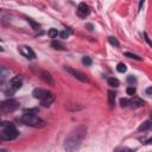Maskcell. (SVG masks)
<instances>
[{"label":"cell","instance_id":"1","mask_svg":"<svg viewBox=\"0 0 152 152\" xmlns=\"http://www.w3.org/2000/svg\"><path fill=\"white\" fill-rule=\"evenodd\" d=\"M86 134H87V127L86 126H77L66 137V139L64 141V148L68 151H74L76 148H78L81 142L86 138Z\"/></svg>","mask_w":152,"mask_h":152},{"label":"cell","instance_id":"2","mask_svg":"<svg viewBox=\"0 0 152 152\" xmlns=\"http://www.w3.org/2000/svg\"><path fill=\"white\" fill-rule=\"evenodd\" d=\"M18 137V131L11 122H2L0 125V139L1 140H13Z\"/></svg>","mask_w":152,"mask_h":152},{"label":"cell","instance_id":"3","mask_svg":"<svg viewBox=\"0 0 152 152\" xmlns=\"http://www.w3.org/2000/svg\"><path fill=\"white\" fill-rule=\"evenodd\" d=\"M21 121L27 125V126H31V127H34V128H40V127H44L45 126V121L40 118H38L37 115L32 114V113H25L23 116H21Z\"/></svg>","mask_w":152,"mask_h":152},{"label":"cell","instance_id":"4","mask_svg":"<svg viewBox=\"0 0 152 152\" xmlns=\"http://www.w3.org/2000/svg\"><path fill=\"white\" fill-rule=\"evenodd\" d=\"M21 84H23V80L20 76H14L13 78H11L10 81V84H8V88L6 90V94L8 95H13L18 89L21 88Z\"/></svg>","mask_w":152,"mask_h":152},{"label":"cell","instance_id":"5","mask_svg":"<svg viewBox=\"0 0 152 152\" xmlns=\"http://www.w3.org/2000/svg\"><path fill=\"white\" fill-rule=\"evenodd\" d=\"M65 70H66L70 75H72L75 78L80 80L81 82H87V81H88L87 75H86V74H83V72H82V71H80V70H75V69H72V68H70V66H65Z\"/></svg>","mask_w":152,"mask_h":152},{"label":"cell","instance_id":"6","mask_svg":"<svg viewBox=\"0 0 152 152\" xmlns=\"http://www.w3.org/2000/svg\"><path fill=\"white\" fill-rule=\"evenodd\" d=\"M1 109L5 110V112H8V110H14L17 107H18V102L13 99H10V100H6L4 102H1Z\"/></svg>","mask_w":152,"mask_h":152},{"label":"cell","instance_id":"7","mask_svg":"<svg viewBox=\"0 0 152 152\" xmlns=\"http://www.w3.org/2000/svg\"><path fill=\"white\" fill-rule=\"evenodd\" d=\"M18 50H19V52L24 56V57H26V58H28V59H33L34 57H36V55H34V52H33V50L30 48V46H26V45H20L19 48H18Z\"/></svg>","mask_w":152,"mask_h":152},{"label":"cell","instance_id":"8","mask_svg":"<svg viewBox=\"0 0 152 152\" xmlns=\"http://www.w3.org/2000/svg\"><path fill=\"white\" fill-rule=\"evenodd\" d=\"M89 12H90V8H89V6H88L87 4L81 2V4L77 6V14H78V17H81V18H86V17L89 14Z\"/></svg>","mask_w":152,"mask_h":152},{"label":"cell","instance_id":"9","mask_svg":"<svg viewBox=\"0 0 152 152\" xmlns=\"http://www.w3.org/2000/svg\"><path fill=\"white\" fill-rule=\"evenodd\" d=\"M50 94V91L45 90V89H42V88H36L33 91H32V95L34 99H38V100H43L44 97H46L48 95Z\"/></svg>","mask_w":152,"mask_h":152},{"label":"cell","instance_id":"10","mask_svg":"<svg viewBox=\"0 0 152 152\" xmlns=\"http://www.w3.org/2000/svg\"><path fill=\"white\" fill-rule=\"evenodd\" d=\"M40 76H42V78H43L48 84H51V86L55 84V81H53V78H52V76H51L50 72H48V71H42V72H40Z\"/></svg>","mask_w":152,"mask_h":152},{"label":"cell","instance_id":"11","mask_svg":"<svg viewBox=\"0 0 152 152\" xmlns=\"http://www.w3.org/2000/svg\"><path fill=\"white\" fill-rule=\"evenodd\" d=\"M53 100H55V96H53V94H52V93H50V94H49L46 97H44L40 102H42V104H43L44 107H49V106L53 102Z\"/></svg>","mask_w":152,"mask_h":152},{"label":"cell","instance_id":"12","mask_svg":"<svg viewBox=\"0 0 152 152\" xmlns=\"http://www.w3.org/2000/svg\"><path fill=\"white\" fill-rule=\"evenodd\" d=\"M152 127V122L151 121H144L139 127H138V131L139 132H145L147 129H150Z\"/></svg>","mask_w":152,"mask_h":152},{"label":"cell","instance_id":"13","mask_svg":"<svg viewBox=\"0 0 152 152\" xmlns=\"http://www.w3.org/2000/svg\"><path fill=\"white\" fill-rule=\"evenodd\" d=\"M142 104H144V102H142L140 99H137V97H134V99L129 100V106H131V107L138 108V107H141Z\"/></svg>","mask_w":152,"mask_h":152},{"label":"cell","instance_id":"14","mask_svg":"<svg viewBox=\"0 0 152 152\" xmlns=\"http://www.w3.org/2000/svg\"><path fill=\"white\" fill-rule=\"evenodd\" d=\"M51 46H52L55 50H65L64 44H62L61 42H57V40H53V42L51 43Z\"/></svg>","mask_w":152,"mask_h":152},{"label":"cell","instance_id":"15","mask_svg":"<svg viewBox=\"0 0 152 152\" xmlns=\"http://www.w3.org/2000/svg\"><path fill=\"white\" fill-rule=\"evenodd\" d=\"M108 103H109L110 107H113L114 103H115V93L112 91V90L108 91Z\"/></svg>","mask_w":152,"mask_h":152},{"label":"cell","instance_id":"16","mask_svg":"<svg viewBox=\"0 0 152 152\" xmlns=\"http://www.w3.org/2000/svg\"><path fill=\"white\" fill-rule=\"evenodd\" d=\"M107 82H108V86H110V87H119V84H120L119 80L115 77H109Z\"/></svg>","mask_w":152,"mask_h":152},{"label":"cell","instance_id":"17","mask_svg":"<svg viewBox=\"0 0 152 152\" xmlns=\"http://www.w3.org/2000/svg\"><path fill=\"white\" fill-rule=\"evenodd\" d=\"M26 21L31 25V27H32L33 30H39V27H40V26H39V24H38V23H36L34 20H32L31 18H26Z\"/></svg>","mask_w":152,"mask_h":152},{"label":"cell","instance_id":"18","mask_svg":"<svg viewBox=\"0 0 152 152\" xmlns=\"http://www.w3.org/2000/svg\"><path fill=\"white\" fill-rule=\"evenodd\" d=\"M58 34H59V32L57 31V28H50L49 30V37L50 38H57Z\"/></svg>","mask_w":152,"mask_h":152},{"label":"cell","instance_id":"19","mask_svg":"<svg viewBox=\"0 0 152 152\" xmlns=\"http://www.w3.org/2000/svg\"><path fill=\"white\" fill-rule=\"evenodd\" d=\"M125 56H126V57H129V58H133V59H137V61H142L141 57H139L138 55L132 53V52H125Z\"/></svg>","mask_w":152,"mask_h":152},{"label":"cell","instance_id":"20","mask_svg":"<svg viewBox=\"0 0 152 152\" xmlns=\"http://www.w3.org/2000/svg\"><path fill=\"white\" fill-rule=\"evenodd\" d=\"M116 70H118L119 72H125V71L127 70V66H126L125 63H119L118 66H116Z\"/></svg>","mask_w":152,"mask_h":152},{"label":"cell","instance_id":"21","mask_svg":"<svg viewBox=\"0 0 152 152\" xmlns=\"http://www.w3.org/2000/svg\"><path fill=\"white\" fill-rule=\"evenodd\" d=\"M108 42L113 45V46H119V40L115 37H108Z\"/></svg>","mask_w":152,"mask_h":152},{"label":"cell","instance_id":"22","mask_svg":"<svg viewBox=\"0 0 152 152\" xmlns=\"http://www.w3.org/2000/svg\"><path fill=\"white\" fill-rule=\"evenodd\" d=\"M82 63H83V64H86V65H91L93 61H91V58H90V57L86 56V57H83V58H82Z\"/></svg>","mask_w":152,"mask_h":152},{"label":"cell","instance_id":"23","mask_svg":"<svg viewBox=\"0 0 152 152\" xmlns=\"http://www.w3.org/2000/svg\"><path fill=\"white\" fill-rule=\"evenodd\" d=\"M120 106H121V107H127V106H129V100H128V99H120Z\"/></svg>","mask_w":152,"mask_h":152},{"label":"cell","instance_id":"24","mask_svg":"<svg viewBox=\"0 0 152 152\" xmlns=\"http://www.w3.org/2000/svg\"><path fill=\"white\" fill-rule=\"evenodd\" d=\"M127 82H128L129 84H132V86H133V84H134V83L137 82V80H135V77H134V76H132V75H129V76L127 77Z\"/></svg>","mask_w":152,"mask_h":152},{"label":"cell","instance_id":"25","mask_svg":"<svg viewBox=\"0 0 152 152\" xmlns=\"http://www.w3.org/2000/svg\"><path fill=\"white\" fill-rule=\"evenodd\" d=\"M126 91H127L128 95H134V94H135V88H134L133 86H132V87H128Z\"/></svg>","mask_w":152,"mask_h":152},{"label":"cell","instance_id":"26","mask_svg":"<svg viewBox=\"0 0 152 152\" xmlns=\"http://www.w3.org/2000/svg\"><path fill=\"white\" fill-rule=\"evenodd\" d=\"M69 34H70V33H69V31H62V32H59V36H61L62 38H64V39H65V38H68V37H69Z\"/></svg>","mask_w":152,"mask_h":152},{"label":"cell","instance_id":"27","mask_svg":"<svg viewBox=\"0 0 152 152\" xmlns=\"http://www.w3.org/2000/svg\"><path fill=\"white\" fill-rule=\"evenodd\" d=\"M144 36H145V39H146V42H147V43H148V44H150V45H151V46H152V42H151V40H150V39H148V37H147V34H146V33H145V34H144Z\"/></svg>","mask_w":152,"mask_h":152},{"label":"cell","instance_id":"28","mask_svg":"<svg viewBox=\"0 0 152 152\" xmlns=\"http://www.w3.org/2000/svg\"><path fill=\"white\" fill-rule=\"evenodd\" d=\"M144 2H145V0H140V1H139V10H141V8H142Z\"/></svg>","mask_w":152,"mask_h":152},{"label":"cell","instance_id":"29","mask_svg":"<svg viewBox=\"0 0 152 152\" xmlns=\"http://www.w3.org/2000/svg\"><path fill=\"white\" fill-rule=\"evenodd\" d=\"M146 94L152 95V87H150V88H147V89H146Z\"/></svg>","mask_w":152,"mask_h":152},{"label":"cell","instance_id":"30","mask_svg":"<svg viewBox=\"0 0 152 152\" xmlns=\"http://www.w3.org/2000/svg\"><path fill=\"white\" fill-rule=\"evenodd\" d=\"M145 144H152V138H151V139H148V140H146V141H145Z\"/></svg>","mask_w":152,"mask_h":152},{"label":"cell","instance_id":"31","mask_svg":"<svg viewBox=\"0 0 152 152\" xmlns=\"http://www.w3.org/2000/svg\"><path fill=\"white\" fill-rule=\"evenodd\" d=\"M87 27H89V30H93V25L90 24H87Z\"/></svg>","mask_w":152,"mask_h":152},{"label":"cell","instance_id":"32","mask_svg":"<svg viewBox=\"0 0 152 152\" xmlns=\"http://www.w3.org/2000/svg\"><path fill=\"white\" fill-rule=\"evenodd\" d=\"M151 118H152V113H151Z\"/></svg>","mask_w":152,"mask_h":152}]
</instances>
